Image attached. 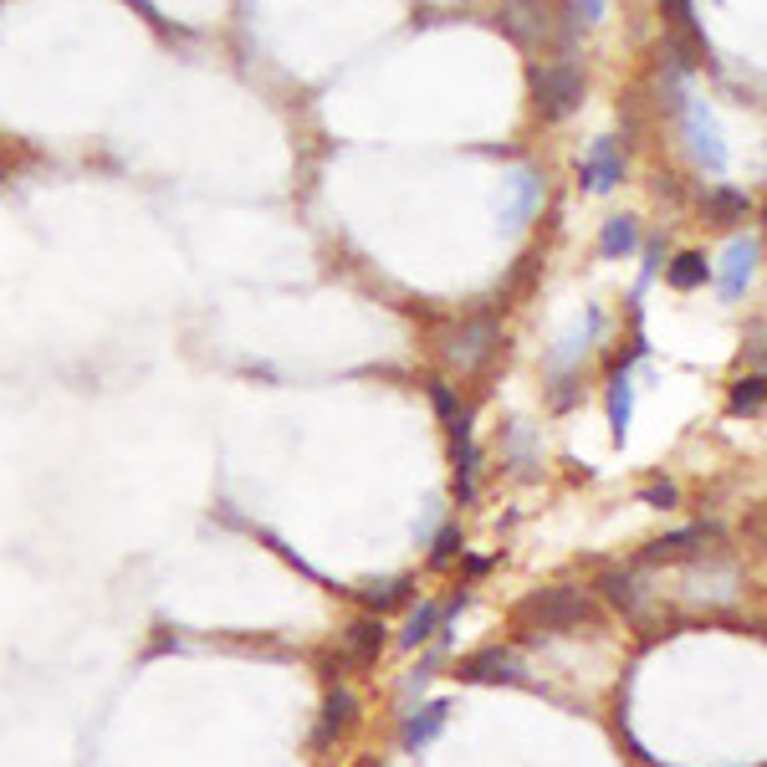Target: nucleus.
<instances>
[{
    "instance_id": "obj_7",
    "label": "nucleus",
    "mask_w": 767,
    "mask_h": 767,
    "mask_svg": "<svg viewBox=\"0 0 767 767\" xmlns=\"http://www.w3.org/2000/svg\"><path fill=\"white\" fill-rule=\"evenodd\" d=\"M501 26L518 41H543L548 36V5L543 0H507L501 5Z\"/></svg>"
},
{
    "instance_id": "obj_14",
    "label": "nucleus",
    "mask_w": 767,
    "mask_h": 767,
    "mask_svg": "<svg viewBox=\"0 0 767 767\" xmlns=\"http://www.w3.org/2000/svg\"><path fill=\"white\" fill-rule=\"evenodd\" d=\"M353 711H358L353 691H333V696H328V706H322V727H317V742H333L338 732H349Z\"/></svg>"
},
{
    "instance_id": "obj_18",
    "label": "nucleus",
    "mask_w": 767,
    "mask_h": 767,
    "mask_svg": "<svg viewBox=\"0 0 767 767\" xmlns=\"http://www.w3.org/2000/svg\"><path fill=\"white\" fill-rule=\"evenodd\" d=\"M706 277H711V267H706V256H701V251H685V256H675V261H670V287H681V292L701 287Z\"/></svg>"
},
{
    "instance_id": "obj_15",
    "label": "nucleus",
    "mask_w": 767,
    "mask_h": 767,
    "mask_svg": "<svg viewBox=\"0 0 767 767\" xmlns=\"http://www.w3.org/2000/svg\"><path fill=\"white\" fill-rule=\"evenodd\" d=\"M752 210L747 200V190H727V184H717L711 195H706V216L721 220V226H732V220H742Z\"/></svg>"
},
{
    "instance_id": "obj_24",
    "label": "nucleus",
    "mask_w": 767,
    "mask_h": 767,
    "mask_svg": "<svg viewBox=\"0 0 767 767\" xmlns=\"http://www.w3.org/2000/svg\"><path fill=\"white\" fill-rule=\"evenodd\" d=\"M455 552H461V533H455V527H446V533H440V543H435V563H451Z\"/></svg>"
},
{
    "instance_id": "obj_25",
    "label": "nucleus",
    "mask_w": 767,
    "mask_h": 767,
    "mask_svg": "<svg viewBox=\"0 0 767 767\" xmlns=\"http://www.w3.org/2000/svg\"><path fill=\"white\" fill-rule=\"evenodd\" d=\"M599 16H604V0H573V21H588V26H594Z\"/></svg>"
},
{
    "instance_id": "obj_17",
    "label": "nucleus",
    "mask_w": 767,
    "mask_h": 767,
    "mask_svg": "<svg viewBox=\"0 0 767 767\" xmlns=\"http://www.w3.org/2000/svg\"><path fill=\"white\" fill-rule=\"evenodd\" d=\"M634 241H640V231H634V220L630 216H614V220H604V235H599V251L614 261V256H630Z\"/></svg>"
},
{
    "instance_id": "obj_3",
    "label": "nucleus",
    "mask_w": 767,
    "mask_h": 767,
    "mask_svg": "<svg viewBox=\"0 0 767 767\" xmlns=\"http://www.w3.org/2000/svg\"><path fill=\"white\" fill-rule=\"evenodd\" d=\"M685 134H691V154H696L701 165L711 169V174H727V149H721L717 123L706 113V102H691V108H685Z\"/></svg>"
},
{
    "instance_id": "obj_6",
    "label": "nucleus",
    "mask_w": 767,
    "mask_h": 767,
    "mask_svg": "<svg viewBox=\"0 0 767 767\" xmlns=\"http://www.w3.org/2000/svg\"><path fill=\"white\" fill-rule=\"evenodd\" d=\"M451 455H455V497L471 501V491H476V440H471L466 415L451 419Z\"/></svg>"
},
{
    "instance_id": "obj_20",
    "label": "nucleus",
    "mask_w": 767,
    "mask_h": 767,
    "mask_svg": "<svg viewBox=\"0 0 767 767\" xmlns=\"http://www.w3.org/2000/svg\"><path fill=\"white\" fill-rule=\"evenodd\" d=\"M410 594V579H394V584H374L364 588V604L374 609V614H384V609H394V604Z\"/></svg>"
},
{
    "instance_id": "obj_27",
    "label": "nucleus",
    "mask_w": 767,
    "mask_h": 767,
    "mask_svg": "<svg viewBox=\"0 0 767 767\" xmlns=\"http://www.w3.org/2000/svg\"><path fill=\"white\" fill-rule=\"evenodd\" d=\"M129 5H134L138 16H149V21H159V11H154V0H129Z\"/></svg>"
},
{
    "instance_id": "obj_23",
    "label": "nucleus",
    "mask_w": 767,
    "mask_h": 767,
    "mask_svg": "<svg viewBox=\"0 0 767 767\" xmlns=\"http://www.w3.org/2000/svg\"><path fill=\"white\" fill-rule=\"evenodd\" d=\"M430 404H435V410H440L446 419H455V394H451V384L435 379V384H430Z\"/></svg>"
},
{
    "instance_id": "obj_19",
    "label": "nucleus",
    "mask_w": 767,
    "mask_h": 767,
    "mask_svg": "<svg viewBox=\"0 0 767 767\" xmlns=\"http://www.w3.org/2000/svg\"><path fill=\"white\" fill-rule=\"evenodd\" d=\"M435 624H440V609H435V604H419L415 614H410V624H404L400 645H404V650H415L419 640H430V634H435Z\"/></svg>"
},
{
    "instance_id": "obj_11",
    "label": "nucleus",
    "mask_w": 767,
    "mask_h": 767,
    "mask_svg": "<svg viewBox=\"0 0 767 767\" xmlns=\"http://www.w3.org/2000/svg\"><path fill=\"white\" fill-rule=\"evenodd\" d=\"M461 681H522V670L518 660L507 650H482V655H471V660H461V670H455Z\"/></svg>"
},
{
    "instance_id": "obj_10",
    "label": "nucleus",
    "mask_w": 767,
    "mask_h": 767,
    "mask_svg": "<svg viewBox=\"0 0 767 767\" xmlns=\"http://www.w3.org/2000/svg\"><path fill=\"white\" fill-rule=\"evenodd\" d=\"M343 645H349V655L358 660V666H374L384 650V619L379 614H364L353 619L349 630H343Z\"/></svg>"
},
{
    "instance_id": "obj_2",
    "label": "nucleus",
    "mask_w": 767,
    "mask_h": 767,
    "mask_svg": "<svg viewBox=\"0 0 767 767\" xmlns=\"http://www.w3.org/2000/svg\"><path fill=\"white\" fill-rule=\"evenodd\" d=\"M533 93H537V108L548 118H563L584 102V77L573 68H533Z\"/></svg>"
},
{
    "instance_id": "obj_12",
    "label": "nucleus",
    "mask_w": 767,
    "mask_h": 767,
    "mask_svg": "<svg viewBox=\"0 0 767 767\" xmlns=\"http://www.w3.org/2000/svg\"><path fill=\"white\" fill-rule=\"evenodd\" d=\"M537 205H543V180H537L533 169H518L512 174V200H507V226H522Z\"/></svg>"
},
{
    "instance_id": "obj_13",
    "label": "nucleus",
    "mask_w": 767,
    "mask_h": 767,
    "mask_svg": "<svg viewBox=\"0 0 767 767\" xmlns=\"http://www.w3.org/2000/svg\"><path fill=\"white\" fill-rule=\"evenodd\" d=\"M630 419H634V384H630V368H619L614 379H609V425H614L619 446L630 435Z\"/></svg>"
},
{
    "instance_id": "obj_1",
    "label": "nucleus",
    "mask_w": 767,
    "mask_h": 767,
    "mask_svg": "<svg viewBox=\"0 0 767 767\" xmlns=\"http://www.w3.org/2000/svg\"><path fill=\"white\" fill-rule=\"evenodd\" d=\"M518 619L543 634H568V630H579V624L594 619V604H588V594H579V588H543V594H533V599L522 604Z\"/></svg>"
},
{
    "instance_id": "obj_9",
    "label": "nucleus",
    "mask_w": 767,
    "mask_h": 767,
    "mask_svg": "<svg viewBox=\"0 0 767 767\" xmlns=\"http://www.w3.org/2000/svg\"><path fill=\"white\" fill-rule=\"evenodd\" d=\"M711 537H717L711 527H685V533H670V537H660V543L645 548V563H681V558H691V552L706 548Z\"/></svg>"
},
{
    "instance_id": "obj_4",
    "label": "nucleus",
    "mask_w": 767,
    "mask_h": 767,
    "mask_svg": "<svg viewBox=\"0 0 767 767\" xmlns=\"http://www.w3.org/2000/svg\"><path fill=\"white\" fill-rule=\"evenodd\" d=\"M584 190H594V195H609L619 180H624V159H619V149H614V138H594V149H588V159H584Z\"/></svg>"
},
{
    "instance_id": "obj_5",
    "label": "nucleus",
    "mask_w": 767,
    "mask_h": 767,
    "mask_svg": "<svg viewBox=\"0 0 767 767\" xmlns=\"http://www.w3.org/2000/svg\"><path fill=\"white\" fill-rule=\"evenodd\" d=\"M757 235H736L732 251H727V267H721V292L727 297H742L747 292V282L757 277Z\"/></svg>"
},
{
    "instance_id": "obj_22",
    "label": "nucleus",
    "mask_w": 767,
    "mask_h": 767,
    "mask_svg": "<svg viewBox=\"0 0 767 767\" xmlns=\"http://www.w3.org/2000/svg\"><path fill=\"white\" fill-rule=\"evenodd\" d=\"M604 594H609L619 609H634V604H640V584H634L630 573H604Z\"/></svg>"
},
{
    "instance_id": "obj_8",
    "label": "nucleus",
    "mask_w": 767,
    "mask_h": 767,
    "mask_svg": "<svg viewBox=\"0 0 767 767\" xmlns=\"http://www.w3.org/2000/svg\"><path fill=\"white\" fill-rule=\"evenodd\" d=\"M497 349V322L491 317H476V322H466L461 328V338H455V364L461 368H476V364H486V353Z\"/></svg>"
},
{
    "instance_id": "obj_21",
    "label": "nucleus",
    "mask_w": 767,
    "mask_h": 767,
    "mask_svg": "<svg viewBox=\"0 0 767 767\" xmlns=\"http://www.w3.org/2000/svg\"><path fill=\"white\" fill-rule=\"evenodd\" d=\"M763 410V374H752L732 389V415H757Z\"/></svg>"
},
{
    "instance_id": "obj_26",
    "label": "nucleus",
    "mask_w": 767,
    "mask_h": 767,
    "mask_svg": "<svg viewBox=\"0 0 767 767\" xmlns=\"http://www.w3.org/2000/svg\"><path fill=\"white\" fill-rule=\"evenodd\" d=\"M645 501H655V507H670V501H675V486H650V491H645Z\"/></svg>"
},
{
    "instance_id": "obj_16",
    "label": "nucleus",
    "mask_w": 767,
    "mask_h": 767,
    "mask_svg": "<svg viewBox=\"0 0 767 767\" xmlns=\"http://www.w3.org/2000/svg\"><path fill=\"white\" fill-rule=\"evenodd\" d=\"M440 727H446V701H430L419 717H410V727H404V747H425V742H435Z\"/></svg>"
}]
</instances>
